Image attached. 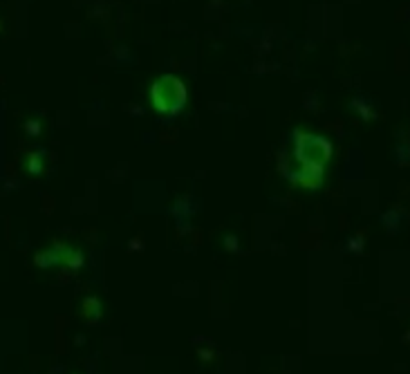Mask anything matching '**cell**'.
<instances>
[{"label": "cell", "mask_w": 410, "mask_h": 374, "mask_svg": "<svg viewBox=\"0 0 410 374\" xmlns=\"http://www.w3.org/2000/svg\"><path fill=\"white\" fill-rule=\"evenodd\" d=\"M153 101L159 112H177L186 101V88L175 76L157 81L153 88Z\"/></svg>", "instance_id": "obj_1"}]
</instances>
